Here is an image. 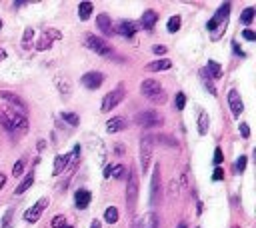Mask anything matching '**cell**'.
<instances>
[{
  "instance_id": "obj_23",
  "label": "cell",
  "mask_w": 256,
  "mask_h": 228,
  "mask_svg": "<svg viewBox=\"0 0 256 228\" xmlns=\"http://www.w3.org/2000/svg\"><path fill=\"white\" fill-rule=\"evenodd\" d=\"M200 80H202L204 88H206V90H208L212 96H216V94H218V92H216V86L212 84V78H210V74L206 72V68H202V70H200Z\"/></svg>"
},
{
  "instance_id": "obj_20",
  "label": "cell",
  "mask_w": 256,
  "mask_h": 228,
  "mask_svg": "<svg viewBox=\"0 0 256 228\" xmlns=\"http://www.w3.org/2000/svg\"><path fill=\"white\" fill-rule=\"evenodd\" d=\"M54 82H56V88H58L60 96L62 98H70V80L68 78H62V76H56Z\"/></svg>"
},
{
  "instance_id": "obj_17",
  "label": "cell",
  "mask_w": 256,
  "mask_h": 228,
  "mask_svg": "<svg viewBox=\"0 0 256 228\" xmlns=\"http://www.w3.org/2000/svg\"><path fill=\"white\" fill-rule=\"evenodd\" d=\"M158 20V12L156 10H144L142 18H140V26L138 28H144V30H152L154 24Z\"/></svg>"
},
{
  "instance_id": "obj_32",
  "label": "cell",
  "mask_w": 256,
  "mask_h": 228,
  "mask_svg": "<svg viewBox=\"0 0 256 228\" xmlns=\"http://www.w3.org/2000/svg\"><path fill=\"white\" fill-rule=\"evenodd\" d=\"M60 116H62V120H64V122H68L70 126H78V122H80L78 114H74V112H62Z\"/></svg>"
},
{
  "instance_id": "obj_14",
  "label": "cell",
  "mask_w": 256,
  "mask_h": 228,
  "mask_svg": "<svg viewBox=\"0 0 256 228\" xmlns=\"http://www.w3.org/2000/svg\"><path fill=\"white\" fill-rule=\"evenodd\" d=\"M136 30H138V24L132 22V20H122V22H118V26H116V32L122 34L124 38H132V36L136 34Z\"/></svg>"
},
{
  "instance_id": "obj_1",
  "label": "cell",
  "mask_w": 256,
  "mask_h": 228,
  "mask_svg": "<svg viewBox=\"0 0 256 228\" xmlns=\"http://www.w3.org/2000/svg\"><path fill=\"white\" fill-rule=\"evenodd\" d=\"M228 14H230V2H224L216 14L206 22V30L212 32V40H218L222 36V32L226 30V22H228Z\"/></svg>"
},
{
  "instance_id": "obj_34",
  "label": "cell",
  "mask_w": 256,
  "mask_h": 228,
  "mask_svg": "<svg viewBox=\"0 0 256 228\" xmlns=\"http://www.w3.org/2000/svg\"><path fill=\"white\" fill-rule=\"evenodd\" d=\"M32 36H34V28H32V26H26L24 36H22V46H24V48H30V46H32Z\"/></svg>"
},
{
  "instance_id": "obj_15",
  "label": "cell",
  "mask_w": 256,
  "mask_h": 228,
  "mask_svg": "<svg viewBox=\"0 0 256 228\" xmlns=\"http://www.w3.org/2000/svg\"><path fill=\"white\" fill-rule=\"evenodd\" d=\"M128 128V120L124 118V116H112L108 122H106V130L108 132H122V130H126Z\"/></svg>"
},
{
  "instance_id": "obj_33",
  "label": "cell",
  "mask_w": 256,
  "mask_h": 228,
  "mask_svg": "<svg viewBox=\"0 0 256 228\" xmlns=\"http://www.w3.org/2000/svg\"><path fill=\"white\" fill-rule=\"evenodd\" d=\"M254 14H256V10L254 8H244V12L240 14V20H242V24H252V20H254Z\"/></svg>"
},
{
  "instance_id": "obj_7",
  "label": "cell",
  "mask_w": 256,
  "mask_h": 228,
  "mask_svg": "<svg viewBox=\"0 0 256 228\" xmlns=\"http://www.w3.org/2000/svg\"><path fill=\"white\" fill-rule=\"evenodd\" d=\"M4 114H6V118L10 120V124L14 126L16 134H18V132H26V130H28V118L24 116V114H20L18 110H14L12 106H10V108H6V110H4Z\"/></svg>"
},
{
  "instance_id": "obj_50",
  "label": "cell",
  "mask_w": 256,
  "mask_h": 228,
  "mask_svg": "<svg viewBox=\"0 0 256 228\" xmlns=\"http://www.w3.org/2000/svg\"><path fill=\"white\" fill-rule=\"evenodd\" d=\"M4 184H6V176H4L2 172H0V188H2Z\"/></svg>"
},
{
  "instance_id": "obj_47",
  "label": "cell",
  "mask_w": 256,
  "mask_h": 228,
  "mask_svg": "<svg viewBox=\"0 0 256 228\" xmlns=\"http://www.w3.org/2000/svg\"><path fill=\"white\" fill-rule=\"evenodd\" d=\"M232 50H234V54H236V56H240V58H244V56H246V54H244V50L238 46V42H232Z\"/></svg>"
},
{
  "instance_id": "obj_4",
  "label": "cell",
  "mask_w": 256,
  "mask_h": 228,
  "mask_svg": "<svg viewBox=\"0 0 256 228\" xmlns=\"http://www.w3.org/2000/svg\"><path fill=\"white\" fill-rule=\"evenodd\" d=\"M152 148H154V136L144 134V136L140 138V168H142V172H146L148 166H150Z\"/></svg>"
},
{
  "instance_id": "obj_51",
  "label": "cell",
  "mask_w": 256,
  "mask_h": 228,
  "mask_svg": "<svg viewBox=\"0 0 256 228\" xmlns=\"http://www.w3.org/2000/svg\"><path fill=\"white\" fill-rule=\"evenodd\" d=\"M110 172H112V166H106V170H104V178H108V176H110Z\"/></svg>"
},
{
  "instance_id": "obj_16",
  "label": "cell",
  "mask_w": 256,
  "mask_h": 228,
  "mask_svg": "<svg viewBox=\"0 0 256 228\" xmlns=\"http://www.w3.org/2000/svg\"><path fill=\"white\" fill-rule=\"evenodd\" d=\"M96 26H98V30H100L104 36H112V32H114L112 20H110L108 14H98V16H96Z\"/></svg>"
},
{
  "instance_id": "obj_3",
  "label": "cell",
  "mask_w": 256,
  "mask_h": 228,
  "mask_svg": "<svg viewBox=\"0 0 256 228\" xmlns=\"http://www.w3.org/2000/svg\"><path fill=\"white\" fill-rule=\"evenodd\" d=\"M162 114L156 112V110H142L134 116V122L142 128H154V126H160L162 124Z\"/></svg>"
},
{
  "instance_id": "obj_8",
  "label": "cell",
  "mask_w": 256,
  "mask_h": 228,
  "mask_svg": "<svg viewBox=\"0 0 256 228\" xmlns=\"http://www.w3.org/2000/svg\"><path fill=\"white\" fill-rule=\"evenodd\" d=\"M86 46H88L90 50H94L96 54L104 56V58L112 56V48L108 46V42L102 40V38H98V36H94V34H88V36H86Z\"/></svg>"
},
{
  "instance_id": "obj_11",
  "label": "cell",
  "mask_w": 256,
  "mask_h": 228,
  "mask_svg": "<svg viewBox=\"0 0 256 228\" xmlns=\"http://www.w3.org/2000/svg\"><path fill=\"white\" fill-rule=\"evenodd\" d=\"M228 106H230V110H232V116H234V118H240V114H242V110H244V102H242V98H240V92L234 90V88L228 92Z\"/></svg>"
},
{
  "instance_id": "obj_52",
  "label": "cell",
  "mask_w": 256,
  "mask_h": 228,
  "mask_svg": "<svg viewBox=\"0 0 256 228\" xmlns=\"http://www.w3.org/2000/svg\"><path fill=\"white\" fill-rule=\"evenodd\" d=\"M4 58H6V50L0 48V60H4Z\"/></svg>"
},
{
  "instance_id": "obj_27",
  "label": "cell",
  "mask_w": 256,
  "mask_h": 228,
  "mask_svg": "<svg viewBox=\"0 0 256 228\" xmlns=\"http://www.w3.org/2000/svg\"><path fill=\"white\" fill-rule=\"evenodd\" d=\"M206 72L210 74V78H220V76H222V68H220V64H218V62H214V60H208V64H206Z\"/></svg>"
},
{
  "instance_id": "obj_30",
  "label": "cell",
  "mask_w": 256,
  "mask_h": 228,
  "mask_svg": "<svg viewBox=\"0 0 256 228\" xmlns=\"http://www.w3.org/2000/svg\"><path fill=\"white\" fill-rule=\"evenodd\" d=\"M104 220H106L108 224L118 222V208H116V206H108V208L104 210Z\"/></svg>"
},
{
  "instance_id": "obj_18",
  "label": "cell",
  "mask_w": 256,
  "mask_h": 228,
  "mask_svg": "<svg viewBox=\"0 0 256 228\" xmlns=\"http://www.w3.org/2000/svg\"><path fill=\"white\" fill-rule=\"evenodd\" d=\"M74 200H76V208H78V210H84V208H88V204L92 202V194H90L88 190H76Z\"/></svg>"
},
{
  "instance_id": "obj_38",
  "label": "cell",
  "mask_w": 256,
  "mask_h": 228,
  "mask_svg": "<svg viewBox=\"0 0 256 228\" xmlns=\"http://www.w3.org/2000/svg\"><path fill=\"white\" fill-rule=\"evenodd\" d=\"M246 162H248V158L242 154V156L234 162V172H236V174H242V172H244V168H246Z\"/></svg>"
},
{
  "instance_id": "obj_43",
  "label": "cell",
  "mask_w": 256,
  "mask_h": 228,
  "mask_svg": "<svg viewBox=\"0 0 256 228\" xmlns=\"http://www.w3.org/2000/svg\"><path fill=\"white\" fill-rule=\"evenodd\" d=\"M212 180H214V182L224 180V170H222L220 166H216V168H214V172H212Z\"/></svg>"
},
{
  "instance_id": "obj_39",
  "label": "cell",
  "mask_w": 256,
  "mask_h": 228,
  "mask_svg": "<svg viewBox=\"0 0 256 228\" xmlns=\"http://www.w3.org/2000/svg\"><path fill=\"white\" fill-rule=\"evenodd\" d=\"M184 106H186V96H184V92H178L176 98H174V108L176 110H184Z\"/></svg>"
},
{
  "instance_id": "obj_22",
  "label": "cell",
  "mask_w": 256,
  "mask_h": 228,
  "mask_svg": "<svg viewBox=\"0 0 256 228\" xmlns=\"http://www.w3.org/2000/svg\"><path fill=\"white\" fill-rule=\"evenodd\" d=\"M172 64H170V60H166V58H158V60H154V62H150L148 66H146V70H150V72H158V70H168Z\"/></svg>"
},
{
  "instance_id": "obj_25",
  "label": "cell",
  "mask_w": 256,
  "mask_h": 228,
  "mask_svg": "<svg viewBox=\"0 0 256 228\" xmlns=\"http://www.w3.org/2000/svg\"><path fill=\"white\" fill-rule=\"evenodd\" d=\"M92 10H94L92 2H80L78 4V18L80 20H88L92 16Z\"/></svg>"
},
{
  "instance_id": "obj_54",
  "label": "cell",
  "mask_w": 256,
  "mask_h": 228,
  "mask_svg": "<svg viewBox=\"0 0 256 228\" xmlns=\"http://www.w3.org/2000/svg\"><path fill=\"white\" fill-rule=\"evenodd\" d=\"M0 28H2V20H0Z\"/></svg>"
},
{
  "instance_id": "obj_37",
  "label": "cell",
  "mask_w": 256,
  "mask_h": 228,
  "mask_svg": "<svg viewBox=\"0 0 256 228\" xmlns=\"http://www.w3.org/2000/svg\"><path fill=\"white\" fill-rule=\"evenodd\" d=\"M176 198H178V182L176 180H170V184H168V200L172 202Z\"/></svg>"
},
{
  "instance_id": "obj_49",
  "label": "cell",
  "mask_w": 256,
  "mask_h": 228,
  "mask_svg": "<svg viewBox=\"0 0 256 228\" xmlns=\"http://www.w3.org/2000/svg\"><path fill=\"white\" fill-rule=\"evenodd\" d=\"M90 228H102V222H100V220H94V222L90 224Z\"/></svg>"
},
{
  "instance_id": "obj_12",
  "label": "cell",
  "mask_w": 256,
  "mask_h": 228,
  "mask_svg": "<svg viewBox=\"0 0 256 228\" xmlns=\"http://www.w3.org/2000/svg\"><path fill=\"white\" fill-rule=\"evenodd\" d=\"M80 82H82L88 90H96V88H100V86H102V82H104V74H102V72H98V70H96V72L92 70V72H86V74L82 76V80H80Z\"/></svg>"
},
{
  "instance_id": "obj_41",
  "label": "cell",
  "mask_w": 256,
  "mask_h": 228,
  "mask_svg": "<svg viewBox=\"0 0 256 228\" xmlns=\"http://www.w3.org/2000/svg\"><path fill=\"white\" fill-rule=\"evenodd\" d=\"M222 160H224V154H222V150H220V148H216V150H214V156H212L214 166H220V164H222Z\"/></svg>"
},
{
  "instance_id": "obj_21",
  "label": "cell",
  "mask_w": 256,
  "mask_h": 228,
  "mask_svg": "<svg viewBox=\"0 0 256 228\" xmlns=\"http://www.w3.org/2000/svg\"><path fill=\"white\" fill-rule=\"evenodd\" d=\"M32 182H34V172H28V174H26V176L22 178V182H20V184L16 186V190H14V194H16V196H20V194H24V192H26V190H28V188L32 186Z\"/></svg>"
},
{
  "instance_id": "obj_36",
  "label": "cell",
  "mask_w": 256,
  "mask_h": 228,
  "mask_svg": "<svg viewBox=\"0 0 256 228\" xmlns=\"http://www.w3.org/2000/svg\"><path fill=\"white\" fill-rule=\"evenodd\" d=\"M14 206H10L8 210H6V214H4V218H2V224H0V226H2V228H10V224H12V216H14Z\"/></svg>"
},
{
  "instance_id": "obj_45",
  "label": "cell",
  "mask_w": 256,
  "mask_h": 228,
  "mask_svg": "<svg viewBox=\"0 0 256 228\" xmlns=\"http://www.w3.org/2000/svg\"><path fill=\"white\" fill-rule=\"evenodd\" d=\"M240 134H242V138H250V128L246 122H240Z\"/></svg>"
},
{
  "instance_id": "obj_5",
  "label": "cell",
  "mask_w": 256,
  "mask_h": 228,
  "mask_svg": "<svg viewBox=\"0 0 256 228\" xmlns=\"http://www.w3.org/2000/svg\"><path fill=\"white\" fill-rule=\"evenodd\" d=\"M124 96H126L124 86H122V84H118L112 92H108V94L102 98V106H100V110H102V112H110L112 108H116V106L124 100Z\"/></svg>"
},
{
  "instance_id": "obj_19",
  "label": "cell",
  "mask_w": 256,
  "mask_h": 228,
  "mask_svg": "<svg viewBox=\"0 0 256 228\" xmlns=\"http://www.w3.org/2000/svg\"><path fill=\"white\" fill-rule=\"evenodd\" d=\"M68 162H70V154H58L56 158H54V176H60L64 170H66V166H68Z\"/></svg>"
},
{
  "instance_id": "obj_10",
  "label": "cell",
  "mask_w": 256,
  "mask_h": 228,
  "mask_svg": "<svg viewBox=\"0 0 256 228\" xmlns=\"http://www.w3.org/2000/svg\"><path fill=\"white\" fill-rule=\"evenodd\" d=\"M158 202H160V164H154L150 180V204L156 206Z\"/></svg>"
},
{
  "instance_id": "obj_46",
  "label": "cell",
  "mask_w": 256,
  "mask_h": 228,
  "mask_svg": "<svg viewBox=\"0 0 256 228\" xmlns=\"http://www.w3.org/2000/svg\"><path fill=\"white\" fill-rule=\"evenodd\" d=\"M152 52H154L156 56H162V54H166V46H162V44H156V46H152Z\"/></svg>"
},
{
  "instance_id": "obj_26",
  "label": "cell",
  "mask_w": 256,
  "mask_h": 228,
  "mask_svg": "<svg viewBox=\"0 0 256 228\" xmlns=\"http://www.w3.org/2000/svg\"><path fill=\"white\" fill-rule=\"evenodd\" d=\"M140 228H158V216L154 212L144 214V218L140 222Z\"/></svg>"
},
{
  "instance_id": "obj_48",
  "label": "cell",
  "mask_w": 256,
  "mask_h": 228,
  "mask_svg": "<svg viewBox=\"0 0 256 228\" xmlns=\"http://www.w3.org/2000/svg\"><path fill=\"white\" fill-rule=\"evenodd\" d=\"M242 36L246 38V40H256V34L250 30V28H246V30H242Z\"/></svg>"
},
{
  "instance_id": "obj_13",
  "label": "cell",
  "mask_w": 256,
  "mask_h": 228,
  "mask_svg": "<svg viewBox=\"0 0 256 228\" xmlns=\"http://www.w3.org/2000/svg\"><path fill=\"white\" fill-rule=\"evenodd\" d=\"M46 204H48V200H46V198H40L34 206H30V208L24 212V220H26V222H36V220L40 218L42 210L46 208Z\"/></svg>"
},
{
  "instance_id": "obj_53",
  "label": "cell",
  "mask_w": 256,
  "mask_h": 228,
  "mask_svg": "<svg viewBox=\"0 0 256 228\" xmlns=\"http://www.w3.org/2000/svg\"><path fill=\"white\" fill-rule=\"evenodd\" d=\"M176 228H188V226H186V222H180V224H178Z\"/></svg>"
},
{
  "instance_id": "obj_40",
  "label": "cell",
  "mask_w": 256,
  "mask_h": 228,
  "mask_svg": "<svg viewBox=\"0 0 256 228\" xmlns=\"http://www.w3.org/2000/svg\"><path fill=\"white\" fill-rule=\"evenodd\" d=\"M50 224H52V228H64L66 226V216L64 214H56Z\"/></svg>"
},
{
  "instance_id": "obj_29",
  "label": "cell",
  "mask_w": 256,
  "mask_h": 228,
  "mask_svg": "<svg viewBox=\"0 0 256 228\" xmlns=\"http://www.w3.org/2000/svg\"><path fill=\"white\" fill-rule=\"evenodd\" d=\"M128 172H130V170H128L126 166H122V164H118V166H114V168H112V172H110V176H114L116 180H124V178H128Z\"/></svg>"
},
{
  "instance_id": "obj_9",
  "label": "cell",
  "mask_w": 256,
  "mask_h": 228,
  "mask_svg": "<svg viewBox=\"0 0 256 228\" xmlns=\"http://www.w3.org/2000/svg\"><path fill=\"white\" fill-rule=\"evenodd\" d=\"M0 98H4L6 102H10V106H12L14 110H18L20 114H24V116H26L28 106H26V102H24L22 96H18V94H14V92H8V90H0Z\"/></svg>"
},
{
  "instance_id": "obj_6",
  "label": "cell",
  "mask_w": 256,
  "mask_h": 228,
  "mask_svg": "<svg viewBox=\"0 0 256 228\" xmlns=\"http://www.w3.org/2000/svg\"><path fill=\"white\" fill-rule=\"evenodd\" d=\"M138 200V178L134 172H128V186H126V206L130 212H134Z\"/></svg>"
},
{
  "instance_id": "obj_28",
  "label": "cell",
  "mask_w": 256,
  "mask_h": 228,
  "mask_svg": "<svg viewBox=\"0 0 256 228\" xmlns=\"http://www.w3.org/2000/svg\"><path fill=\"white\" fill-rule=\"evenodd\" d=\"M180 22H182V20H180V16H178V14L170 16V18H168V22H166V30H168L170 34L178 32V30H180Z\"/></svg>"
},
{
  "instance_id": "obj_55",
  "label": "cell",
  "mask_w": 256,
  "mask_h": 228,
  "mask_svg": "<svg viewBox=\"0 0 256 228\" xmlns=\"http://www.w3.org/2000/svg\"><path fill=\"white\" fill-rule=\"evenodd\" d=\"M64 228H72V226H64Z\"/></svg>"
},
{
  "instance_id": "obj_31",
  "label": "cell",
  "mask_w": 256,
  "mask_h": 228,
  "mask_svg": "<svg viewBox=\"0 0 256 228\" xmlns=\"http://www.w3.org/2000/svg\"><path fill=\"white\" fill-rule=\"evenodd\" d=\"M52 46V40H50V32H44L42 36H40V40L36 42V50H46V48H50Z\"/></svg>"
},
{
  "instance_id": "obj_2",
  "label": "cell",
  "mask_w": 256,
  "mask_h": 228,
  "mask_svg": "<svg viewBox=\"0 0 256 228\" xmlns=\"http://www.w3.org/2000/svg\"><path fill=\"white\" fill-rule=\"evenodd\" d=\"M140 92H142V96H146V98H148L150 102H154V104H164V102H166V92H164L162 84H160L158 80H154V78L142 80Z\"/></svg>"
},
{
  "instance_id": "obj_42",
  "label": "cell",
  "mask_w": 256,
  "mask_h": 228,
  "mask_svg": "<svg viewBox=\"0 0 256 228\" xmlns=\"http://www.w3.org/2000/svg\"><path fill=\"white\" fill-rule=\"evenodd\" d=\"M22 172H24V160H18V162L12 166V174H14V176H20Z\"/></svg>"
},
{
  "instance_id": "obj_24",
  "label": "cell",
  "mask_w": 256,
  "mask_h": 228,
  "mask_svg": "<svg viewBox=\"0 0 256 228\" xmlns=\"http://www.w3.org/2000/svg\"><path fill=\"white\" fill-rule=\"evenodd\" d=\"M208 122H210L208 114H206L204 110H200V112H198V134H200V136H204V134L208 132Z\"/></svg>"
},
{
  "instance_id": "obj_35",
  "label": "cell",
  "mask_w": 256,
  "mask_h": 228,
  "mask_svg": "<svg viewBox=\"0 0 256 228\" xmlns=\"http://www.w3.org/2000/svg\"><path fill=\"white\" fill-rule=\"evenodd\" d=\"M0 124H2V126H4L12 136H16V130H14V126L10 124V120L6 118V114H4V112H0Z\"/></svg>"
},
{
  "instance_id": "obj_44",
  "label": "cell",
  "mask_w": 256,
  "mask_h": 228,
  "mask_svg": "<svg viewBox=\"0 0 256 228\" xmlns=\"http://www.w3.org/2000/svg\"><path fill=\"white\" fill-rule=\"evenodd\" d=\"M156 138H158V142H164V144H168V146H178V142L172 140V136H156Z\"/></svg>"
}]
</instances>
